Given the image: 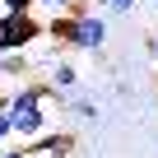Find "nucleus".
Returning a JSON list of instances; mask_svg holds the SVG:
<instances>
[{"instance_id":"nucleus-12","label":"nucleus","mask_w":158,"mask_h":158,"mask_svg":"<svg viewBox=\"0 0 158 158\" xmlns=\"http://www.w3.org/2000/svg\"><path fill=\"white\" fill-rule=\"evenodd\" d=\"M0 112H10V89H0Z\"/></svg>"},{"instance_id":"nucleus-13","label":"nucleus","mask_w":158,"mask_h":158,"mask_svg":"<svg viewBox=\"0 0 158 158\" xmlns=\"http://www.w3.org/2000/svg\"><path fill=\"white\" fill-rule=\"evenodd\" d=\"M149 51H153V60H158V33H153V37H149Z\"/></svg>"},{"instance_id":"nucleus-7","label":"nucleus","mask_w":158,"mask_h":158,"mask_svg":"<svg viewBox=\"0 0 158 158\" xmlns=\"http://www.w3.org/2000/svg\"><path fill=\"white\" fill-rule=\"evenodd\" d=\"M74 116H84V121H98V102H89V98H74Z\"/></svg>"},{"instance_id":"nucleus-5","label":"nucleus","mask_w":158,"mask_h":158,"mask_svg":"<svg viewBox=\"0 0 158 158\" xmlns=\"http://www.w3.org/2000/svg\"><path fill=\"white\" fill-rule=\"evenodd\" d=\"M47 79H51L56 89H74V84H79V70H74L70 60H51V70H47Z\"/></svg>"},{"instance_id":"nucleus-1","label":"nucleus","mask_w":158,"mask_h":158,"mask_svg":"<svg viewBox=\"0 0 158 158\" xmlns=\"http://www.w3.org/2000/svg\"><path fill=\"white\" fill-rule=\"evenodd\" d=\"M56 98H60V89L51 79H23L19 89H10V121H14V135L23 144H33L51 130L47 102H56Z\"/></svg>"},{"instance_id":"nucleus-6","label":"nucleus","mask_w":158,"mask_h":158,"mask_svg":"<svg viewBox=\"0 0 158 158\" xmlns=\"http://www.w3.org/2000/svg\"><path fill=\"white\" fill-rule=\"evenodd\" d=\"M0 70L5 74H28V60L23 56H0Z\"/></svg>"},{"instance_id":"nucleus-11","label":"nucleus","mask_w":158,"mask_h":158,"mask_svg":"<svg viewBox=\"0 0 158 158\" xmlns=\"http://www.w3.org/2000/svg\"><path fill=\"white\" fill-rule=\"evenodd\" d=\"M0 158H28V149H23V144H14V149H0Z\"/></svg>"},{"instance_id":"nucleus-8","label":"nucleus","mask_w":158,"mask_h":158,"mask_svg":"<svg viewBox=\"0 0 158 158\" xmlns=\"http://www.w3.org/2000/svg\"><path fill=\"white\" fill-rule=\"evenodd\" d=\"M33 5H42V0H5V14H33Z\"/></svg>"},{"instance_id":"nucleus-9","label":"nucleus","mask_w":158,"mask_h":158,"mask_svg":"<svg viewBox=\"0 0 158 158\" xmlns=\"http://www.w3.org/2000/svg\"><path fill=\"white\" fill-rule=\"evenodd\" d=\"M14 139V121H10V112H0V149H5Z\"/></svg>"},{"instance_id":"nucleus-14","label":"nucleus","mask_w":158,"mask_h":158,"mask_svg":"<svg viewBox=\"0 0 158 158\" xmlns=\"http://www.w3.org/2000/svg\"><path fill=\"white\" fill-rule=\"evenodd\" d=\"M153 5H158V0H153Z\"/></svg>"},{"instance_id":"nucleus-3","label":"nucleus","mask_w":158,"mask_h":158,"mask_svg":"<svg viewBox=\"0 0 158 158\" xmlns=\"http://www.w3.org/2000/svg\"><path fill=\"white\" fill-rule=\"evenodd\" d=\"M47 28L33 14H0V56H23V47H33Z\"/></svg>"},{"instance_id":"nucleus-2","label":"nucleus","mask_w":158,"mask_h":158,"mask_svg":"<svg viewBox=\"0 0 158 158\" xmlns=\"http://www.w3.org/2000/svg\"><path fill=\"white\" fill-rule=\"evenodd\" d=\"M51 37L70 42L74 51H98V47L107 42V23H102V14H89L84 5H74L70 14L51 19Z\"/></svg>"},{"instance_id":"nucleus-10","label":"nucleus","mask_w":158,"mask_h":158,"mask_svg":"<svg viewBox=\"0 0 158 158\" xmlns=\"http://www.w3.org/2000/svg\"><path fill=\"white\" fill-rule=\"evenodd\" d=\"M135 10V0H112V14H130Z\"/></svg>"},{"instance_id":"nucleus-4","label":"nucleus","mask_w":158,"mask_h":158,"mask_svg":"<svg viewBox=\"0 0 158 158\" xmlns=\"http://www.w3.org/2000/svg\"><path fill=\"white\" fill-rule=\"evenodd\" d=\"M23 149H28V158H70L74 153V135L70 130H47L42 139H33Z\"/></svg>"}]
</instances>
